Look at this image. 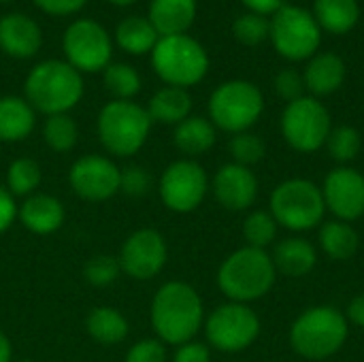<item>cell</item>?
<instances>
[{
	"label": "cell",
	"instance_id": "6da1fadb",
	"mask_svg": "<svg viewBox=\"0 0 364 362\" xmlns=\"http://www.w3.org/2000/svg\"><path fill=\"white\" fill-rule=\"evenodd\" d=\"M205 320L200 294L186 282L164 284L151 301V326L162 344L194 341Z\"/></svg>",
	"mask_w": 364,
	"mask_h": 362
},
{
	"label": "cell",
	"instance_id": "7a4b0ae2",
	"mask_svg": "<svg viewBox=\"0 0 364 362\" xmlns=\"http://www.w3.org/2000/svg\"><path fill=\"white\" fill-rule=\"evenodd\" d=\"M26 100L34 111L60 115L70 111L83 96V79L77 68L64 60H45L36 64L23 83Z\"/></svg>",
	"mask_w": 364,
	"mask_h": 362
},
{
	"label": "cell",
	"instance_id": "3957f363",
	"mask_svg": "<svg viewBox=\"0 0 364 362\" xmlns=\"http://www.w3.org/2000/svg\"><path fill=\"white\" fill-rule=\"evenodd\" d=\"M277 271L267 250L241 247L232 252L218 271V286L232 303H252L262 299L275 284Z\"/></svg>",
	"mask_w": 364,
	"mask_h": 362
},
{
	"label": "cell",
	"instance_id": "277c9868",
	"mask_svg": "<svg viewBox=\"0 0 364 362\" xmlns=\"http://www.w3.org/2000/svg\"><path fill=\"white\" fill-rule=\"evenodd\" d=\"M348 318L331 307L318 305L303 312L290 329L292 350L307 361H324L337 354L348 341Z\"/></svg>",
	"mask_w": 364,
	"mask_h": 362
},
{
	"label": "cell",
	"instance_id": "5b68a950",
	"mask_svg": "<svg viewBox=\"0 0 364 362\" xmlns=\"http://www.w3.org/2000/svg\"><path fill=\"white\" fill-rule=\"evenodd\" d=\"M151 117L145 107L132 100H111L98 113V139L113 156H134L147 141Z\"/></svg>",
	"mask_w": 364,
	"mask_h": 362
},
{
	"label": "cell",
	"instance_id": "8992f818",
	"mask_svg": "<svg viewBox=\"0 0 364 362\" xmlns=\"http://www.w3.org/2000/svg\"><path fill=\"white\" fill-rule=\"evenodd\" d=\"M151 66L166 85L186 90L205 79L209 70V55L190 34L160 36L151 49Z\"/></svg>",
	"mask_w": 364,
	"mask_h": 362
},
{
	"label": "cell",
	"instance_id": "52a82bcc",
	"mask_svg": "<svg viewBox=\"0 0 364 362\" xmlns=\"http://www.w3.org/2000/svg\"><path fill=\"white\" fill-rule=\"evenodd\" d=\"M326 211L322 188L309 179H288L271 194V213L279 226L303 233L322 222Z\"/></svg>",
	"mask_w": 364,
	"mask_h": 362
},
{
	"label": "cell",
	"instance_id": "ba28073f",
	"mask_svg": "<svg viewBox=\"0 0 364 362\" xmlns=\"http://www.w3.org/2000/svg\"><path fill=\"white\" fill-rule=\"evenodd\" d=\"M262 109L264 98L260 90L241 79L222 83L209 98L211 124L232 134L247 132L262 115Z\"/></svg>",
	"mask_w": 364,
	"mask_h": 362
},
{
	"label": "cell",
	"instance_id": "9c48e42d",
	"mask_svg": "<svg viewBox=\"0 0 364 362\" xmlns=\"http://www.w3.org/2000/svg\"><path fill=\"white\" fill-rule=\"evenodd\" d=\"M269 36L277 49L288 60H307L314 58L322 41V28L318 26L314 13L282 4V9L271 19Z\"/></svg>",
	"mask_w": 364,
	"mask_h": 362
},
{
	"label": "cell",
	"instance_id": "30bf717a",
	"mask_svg": "<svg viewBox=\"0 0 364 362\" xmlns=\"http://www.w3.org/2000/svg\"><path fill=\"white\" fill-rule=\"evenodd\" d=\"M333 130L328 109L314 96H303L288 102L282 115V132L288 145L296 151H316L326 145Z\"/></svg>",
	"mask_w": 364,
	"mask_h": 362
},
{
	"label": "cell",
	"instance_id": "8fae6325",
	"mask_svg": "<svg viewBox=\"0 0 364 362\" xmlns=\"http://www.w3.org/2000/svg\"><path fill=\"white\" fill-rule=\"evenodd\" d=\"M62 49L66 62L79 73H98L111 64L113 43L109 32L96 19H77L73 21L64 36Z\"/></svg>",
	"mask_w": 364,
	"mask_h": 362
},
{
	"label": "cell",
	"instance_id": "7c38bea8",
	"mask_svg": "<svg viewBox=\"0 0 364 362\" xmlns=\"http://www.w3.org/2000/svg\"><path fill=\"white\" fill-rule=\"evenodd\" d=\"M207 341L220 352L247 350L260 335V318L243 303H226L213 309L205 322Z\"/></svg>",
	"mask_w": 364,
	"mask_h": 362
},
{
	"label": "cell",
	"instance_id": "4fadbf2b",
	"mask_svg": "<svg viewBox=\"0 0 364 362\" xmlns=\"http://www.w3.org/2000/svg\"><path fill=\"white\" fill-rule=\"evenodd\" d=\"M207 190V173L194 160H177L168 164L160 177V198L175 213H190L200 207Z\"/></svg>",
	"mask_w": 364,
	"mask_h": 362
},
{
	"label": "cell",
	"instance_id": "5bb4252c",
	"mask_svg": "<svg viewBox=\"0 0 364 362\" xmlns=\"http://www.w3.org/2000/svg\"><path fill=\"white\" fill-rule=\"evenodd\" d=\"M168 247L164 237L154 228H141L132 233L119 252V267L132 280H151L166 265Z\"/></svg>",
	"mask_w": 364,
	"mask_h": 362
},
{
	"label": "cell",
	"instance_id": "9a60e30c",
	"mask_svg": "<svg viewBox=\"0 0 364 362\" xmlns=\"http://www.w3.org/2000/svg\"><path fill=\"white\" fill-rule=\"evenodd\" d=\"M119 175L122 171L115 166L113 160L98 154H90L73 164L68 181L79 198L100 203L119 192Z\"/></svg>",
	"mask_w": 364,
	"mask_h": 362
},
{
	"label": "cell",
	"instance_id": "2e32d148",
	"mask_svg": "<svg viewBox=\"0 0 364 362\" xmlns=\"http://www.w3.org/2000/svg\"><path fill=\"white\" fill-rule=\"evenodd\" d=\"M324 205L337 220L354 222L364 213V175L352 166L333 169L322 188Z\"/></svg>",
	"mask_w": 364,
	"mask_h": 362
},
{
	"label": "cell",
	"instance_id": "e0dca14e",
	"mask_svg": "<svg viewBox=\"0 0 364 362\" xmlns=\"http://www.w3.org/2000/svg\"><path fill=\"white\" fill-rule=\"evenodd\" d=\"M213 194L218 203L228 211H245L254 205L258 196V179L256 175L237 162L220 166L213 177Z\"/></svg>",
	"mask_w": 364,
	"mask_h": 362
},
{
	"label": "cell",
	"instance_id": "ac0fdd59",
	"mask_svg": "<svg viewBox=\"0 0 364 362\" xmlns=\"http://www.w3.org/2000/svg\"><path fill=\"white\" fill-rule=\"evenodd\" d=\"M43 45L38 23L23 13H9L0 19V49L11 58H32Z\"/></svg>",
	"mask_w": 364,
	"mask_h": 362
},
{
	"label": "cell",
	"instance_id": "d6986e66",
	"mask_svg": "<svg viewBox=\"0 0 364 362\" xmlns=\"http://www.w3.org/2000/svg\"><path fill=\"white\" fill-rule=\"evenodd\" d=\"M21 224L34 235L55 233L64 224V205L51 194H30L17 209Z\"/></svg>",
	"mask_w": 364,
	"mask_h": 362
},
{
	"label": "cell",
	"instance_id": "ffe728a7",
	"mask_svg": "<svg viewBox=\"0 0 364 362\" xmlns=\"http://www.w3.org/2000/svg\"><path fill=\"white\" fill-rule=\"evenodd\" d=\"M147 19L160 36L188 34L196 19V0H151Z\"/></svg>",
	"mask_w": 364,
	"mask_h": 362
},
{
	"label": "cell",
	"instance_id": "44dd1931",
	"mask_svg": "<svg viewBox=\"0 0 364 362\" xmlns=\"http://www.w3.org/2000/svg\"><path fill=\"white\" fill-rule=\"evenodd\" d=\"M271 258H273L275 271L284 273L286 277H305L314 271L318 262L316 247L307 239H301V237H290L277 243Z\"/></svg>",
	"mask_w": 364,
	"mask_h": 362
},
{
	"label": "cell",
	"instance_id": "7402d4cb",
	"mask_svg": "<svg viewBox=\"0 0 364 362\" xmlns=\"http://www.w3.org/2000/svg\"><path fill=\"white\" fill-rule=\"evenodd\" d=\"M343 79H346V64L337 53L314 55L303 75L305 90H309L314 96H326L337 92Z\"/></svg>",
	"mask_w": 364,
	"mask_h": 362
},
{
	"label": "cell",
	"instance_id": "603a6c76",
	"mask_svg": "<svg viewBox=\"0 0 364 362\" xmlns=\"http://www.w3.org/2000/svg\"><path fill=\"white\" fill-rule=\"evenodd\" d=\"M34 128V109L26 98L2 96L0 98V141H23Z\"/></svg>",
	"mask_w": 364,
	"mask_h": 362
},
{
	"label": "cell",
	"instance_id": "cb8c5ba5",
	"mask_svg": "<svg viewBox=\"0 0 364 362\" xmlns=\"http://www.w3.org/2000/svg\"><path fill=\"white\" fill-rule=\"evenodd\" d=\"M190 111H192V98L188 90L175 87V85H166L158 90L147 105V113L151 122H160V124L177 126L186 117H190Z\"/></svg>",
	"mask_w": 364,
	"mask_h": 362
},
{
	"label": "cell",
	"instance_id": "d4e9b609",
	"mask_svg": "<svg viewBox=\"0 0 364 362\" xmlns=\"http://www.w3.org/2000/svg\"><path fill=\"white\" fill-rule=\"evenodd\" d=\"M160 34L156 32V28L151 26V21L147 17H139V15H130L126 19H122L115 28V41L117 45L132 55H143L147 51H151L158 43Z\"/></svg>",
	"mask_w": 364,
	"mask_h": 362
},
{
	"label": "cell",
	"instance_id": "484cf974",
	"mask_svg": "<svg viewBox=\"0 0 364 362\" xmlns=\"http://www.w3.org/2000/svg\"><path fill=\"white\" fill-rule=\"evenodd\" d=\"M314 11L318 26L333 34L350 32L360 17L358 0H316Z\"/></svg>",
	"mask_w": 364,
	"mask_h": 362
},
{
	"label": "cell",
	"instance_id": "4316f807",
	"mask_svg": "<svg viewBox=\"0 0 364 362\" xmlns=\"http://www.w3.org/2000/svg\"><path fill=\"white\" fill-rule=\"evenodd\" d=\"M175 145L186 156H200L215 145V126L205 117H186L175 128Z\"/></svg>",
	"mask_w": 364,
	"mask_h": 362
},
{
	"label": "cell",
	"instance_id": "83f0119b",
	"mask_svg": "<svg viewBox=\"0 0 364 362\" xmlns=\"http://www.w3.org/2000/svg\"><path fill=\"white\" fill-rule=\"evenodd\" d=\"M318 241H320V247L324 250V254L331 256L333 260L352 258L360 245V239H358V233L354 230V226H350V222H341V220H331V222L322 224Z\"/></svg>",
	"mask_w": 364,
	"mask_h": 362
},
{
	"label": "cell",
	"instance_id": "f1b7e54d",
	"mask_svg": "<svg viewBox=\"0 0 364 362\" xmlns=\"http://www.w3.org/2000/svg\"><path fill=\"white\" fill-rule=\"evenodd\" d=\"M85 329H87L90 337L102 346H115L128 337V322L113 307L92 309L87 320H85Z\"/></svg>",
	"mask_w": 364,
	"mask_h": 362
},
{
	"label": "cell",
	"instance_id": "f546056e",
	"mask_svg": "<svg viewBox=\"0 0 364 362\" xmlns=\"http://www.w3.org/2000/svg\"><path fill=\"white\" fill-rule=\"evenodd\" d=\"M43 139H45L47 147H51L53 151H60V154L70 151L79 139V130H77L75 119L66 113L49 115L45 126H43Z\"/></svg>",
	"mask_w": 364,
	"mask_h": 362
},
{
	"label": "cell",
	"instance_id": "4dcf8cb0",
	"mask_svg": "<svg viewBox=\"0 0 364 362\" xmlns=\"http://www.w3.org/2000/svg\"><path fill=\"white\" fill-rule=\"evenodd\" d=\"M41 183V166L32 158H17L6 171V190L13 196H30Z\"/></svg>",
	"mask_w": 364,
	"mask_h": 362
},
{
	"label": "cell",
	"instance_id": "1f68e13d",
	"mask_svg": "<svg viewBox=\"0 0 364 362\" xmlns=\"http://www.w3.org/2000/svg\"><path fill=\"white\" fill-rule=\"evenodd\" d=\"M105 85L115 100H130L141 90V75L130 64L113 62L105 68Z\"/></svg>",
	"mask_w": 364,
	"mask_h": 362
},
{
	"label": "cell",
	"instance_id": "d6a6232c",
	"mask_svg": "<svg viewBox=\"0 0 364 362\" xmlns=\"http://www.w3.org/2000/svg\"><path fill=\"white\" fill-rule=\"evenodd\" d=\"M277 220L269 211H254L243 222V237L250 247L267 250L277 239Z\"/></svg>",
	"mask_w": 364,
	"mask_h": 362
},
{
	"label": "cell",
	"instance_id": "836d02e7",
	"mask_svg": "<svg viewBox=\"0 0 364 362\" xmlns=\"http://www.w3.org/2000/svg\"><path fill=\"white\" fill-rule=\"evenodd\" d=\"M326 145H328V151L331 156L346 164V162H352L358 158L360 154V147H363V139H360V132L352 126H337L331 130L328 139H326Z\"/></svg>",
	"mask_w": 364,
	"mask_h": 362
},
{
	"label": "cell",
	"instance_id": "e575fe53",
	"mask_svg": "<svg viewBox=\"0 0 364 362\" xmlns=\"http://www.w3.org/2000/svg\"><path fill=\"white\" fill-rule=\"evenodd\" d=\"M228 149H230V156L237 164L241 166H252V164H258L262 158H264V143L258 134H252V132H239L230 139L228 143Z\"/></svg>",
	"mask_w": 364,
	"mask_h": 362
},
{
	"label": "cell",
	"instance_id": "d590c367",
	"mask_svg": "<svg viewBox=\"0 0 364 362\" xmlns=\"http://www.w3.org/2000/svg\"><path fill=\"white\" fill-rule=\"evenodd\" d=\"M269 30H271V21L256 13H245V15L237 17L232 23V32H235L237 41L247 47L260 45L269 36Z\"/></svg>",
	"mask_w": 364,
	"mask_h": 362
},
{
	"label": "cell",
	"instance_id": "8d00e7d4",
	"mask_svg": "<svg viewBox=\"0 0 364 362\" xmlns=\"http://www.w3.org/2000/svg\"><path fill=\"white\" fill-rule=\"evenodd\" d=\"M122 273V267H119V260L113 258V256H94L85 262L83 267V275L85 280L96 286V288H105V286H111Z\"/></svg>",
	"mask_w": 364,
	"mask_h": 362
},
{
	"label": "cell",
	"instance_id": "74e56055",
	"mask_svg": "<svg viewBox=\"0 0 364 362\" xmlns=\"http://www.w3.org/2000/svg\"><path fill=\"white\" fill-rule=\"evenodd\" d=\"M151 177L143 166H126L119 175V192L141 198L149 192Z\"/></svg>",
	"mask_w": 364,
	"mask_h": 362
},
{
	"label": "cell",
	"instance_id": "f35d334b",
	"mask_svg": "<svg viewBox=\"0 0 364 362\" xmlns=\"http://www.w3.org/2000/svg\"><path fill=\"white\" fill-rule=\"evenodd\" d=\"M275 92H277V96H282L288 102H294V100L303 98V92H305L303 75L299 70H294V68H284L275 77Z\"/></svg>",
	"mask_w": 364,
	"mask_h": 362
},
{
	"label": "cell",
	"instance_id": "ab89813d",
	"mask_svg": "<svg viewBox=\"0 0 364 362\" xmlns=\"http://www.w3.org/2000/svg\"><path fill=\"white\" fill-rule=\"evenodd\" d=\"M126 362H166V348L160 339H143L128 350Z\"/></svg>",
	"mask_w": 364,
	"mask_h": 362
},
{
	"label": "cell",
	"instance_id": "60d3db41",
	"mask_svg": "<svg viewBox=\"0 0 364 362\" xmlns=\"http://www.w3.org/2000/svg\"><path fill=\"white\" fill-rule=\"evenodd\" d=\"M173 362H211V352L205 344L188 341L183 346H177Z\"/></svg>",
	"mask_w": 364,
	"mask_h": 362
},
{
	"label": "cell",
	"instance_id": "b9f144b4",
	"mask_svg": "<svg viewBox=\"0 0 364 362\" xmlns=\"http://www.w3.org/2000/svg\"><path fill=\"white\" fill-rule=\"evenodd\" d=\"M32 2L45 13L62 17V15H73L81 11L87 0H32Z\"/></svg>",
	"mask_w": 364,
	"mask_h": 362
},
{
	"label": "cell",
	"instance_id": "7bdbcfd3",
	"mask_svg": "<svg viewBox=\"0 0 364 362\" xmlns=\"http://www.w3.org/2000/svg\"><path fill=\"white\" fill-rule=\"evenodd\" d=\"M17 218V205H15V196L0 186V233L9 230L11 224Z\"/></svg>",
	"mask_w": 364,
	"mask_h": 362
},
{
	"label": "cell",
	"instance_id": "ee69618b",
	"mask_svg": "<svg viewBox=\"0 0 364 362\" xmlns=\"http://www.w3.org/2000/svg\"><path fill=\"white\" fill-rule=\"evenodd\" d=\"M252 13H256V15H262V17H267V15H275L279 9H282V0H241Z\"/></svg>",
	"mask_w": 364,
	"mask_h": 362
},
{
	"label": "cell",
	"instance_id": "f6af8a7d",
	"mask_svg": "<svg viewBox=\"0 0 364 362\" xmlns=\"http://www.w3.org/2000/svg\"><path fill=\"white\" fill-rule=\"evenodd\" d=\"M346 318H348L352 324H356V326L364 329V292L352 299V303H350V307H348V316H346Z\"/></svg>",
	"mask_w": 364,
	"mask_h": 362
},
{
	"label": "cell",
	"instance_id": "bcb514c9",
	"mask_svg": "<svg viewBox=\"0 0 364 362\" xmlns=\"http://www.w3.org/2000/svg\"><path fill=\"white\" fill-rule=\"evenodd\" d=\"M0 362H11V341L4 333H0Z\"/></svg>",
	"mask_w": 364,
	"mask_h": 362
},
{
	"label": "cell",
	"instance_id": "7dc6e473",
	"mask_svg": "<svg viewBox=\"0 0 364 362\" xmlns=\"http://www.w3.org/2000/svg\"><path fill=\"white\" fill-rule=\"evenodd\" d=\"M111 4H115V6H128V4H134L136 0H109Z\"/></svg>",
	"mask_w": 364,
	"mask_h": 362
},
{
	"label": "cell",
	"instance_id": "c3c4849f",
	"mask_svg": "<svg viewBox=\"0 0 364 362\" xmlns=\"http://www.w3.org/2000/svg\"><path fill=\"white\" fill-rule=\"evenodd\" d=\"M0 2H11V0H0Z\"/></svg>",
	"mask_w": 364,
	"mask_h": 362
},
{
	"label": "cell",
	"instance_id": "681fc988",
	"mask_svg": "<svg viewBox=\"0 0 364 362\" xmlns=\"http://www.w3.org/2000/svg\"><path fill=\"white\" fill-rule=\"evenodd\" d=\"M17 362H32V361H17Z\"/></svg>",
	"mask_w": 364,
	"mask_h": 362
}]
</instances>
